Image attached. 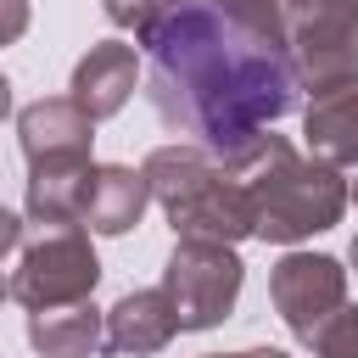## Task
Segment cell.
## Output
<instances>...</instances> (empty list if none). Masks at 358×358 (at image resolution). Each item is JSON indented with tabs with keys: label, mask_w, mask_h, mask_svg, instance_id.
I'll return each mask as SVG.
<instances>
[{
	"label": "cell",
	"mask_w": 358,
	"mask_h": 358,
	"mask_svg": "<svg viewBox=\"0 0 358 358\" xmlns=\"http://www.w3.org/2000/svg\"><path fill=\"white\" fill-rule=\"evenodd\" d=\"M190 6H224V0H190Z\"/></svg>",
	"instance_id": "obj_24"
},
{
	"label": "cell",
	"mask_w": 358,
	"mask_h": 358,
	"mask_svg": "<svg viewBox=\"0 0 358 358\" xmlns=\"http://www.w3.org/2000/svg\"><path fill=\"white\" fill-rule=\"evenodd\" d=\"M235 179L246 185V207H252V235L274 241V246H296L308 235H324L341 224L352 185L341 179V168L296 151L285 134H263L252 151H241Z\"/></svg>",
	"instance_id": "obj_2"
},
{
	"label": "cell",
	"mask_w": 358,
	"mask_h": 358,
	"mask_svg": "<svg viewBox=\"0 0 358 358\" xmlns=\"http://www.w3.org/2000/svg\"><path fill=\"white\" fill-rule=\"evenodd\" d=\"M134 84H140V56H134V45H123V39H95V45L78 56L67 90H73V101L101 123V117H112V112L129 106Z\"/></svg>",
	"instance_id": "obj_9"
},
{
	"label": "cell",
	"mask_w": 358,
	"mask_h": 358,
	"mask_svg": "<svg viewBox=\"0 0 358 358\" xmlns=\"http://www.w3.org/2000/svg\"><path fill=\"white\" fill-rule=\"evenodd\" d=\"M352 268H358V235H352Z\"/></svg>",
	"instance_id": "obj_23"
},
{
	"label": "cell",
	"mask_w": 358,
	"mask_h": 358,
	"mask_svg": "<svg viewBox=\"0 0 358 358\" xmlns=\"http://www.w3.org/2000/svg\"><path fill=\"white\" fill-rule=\"evenodd\" d=\"M302 145H308V157H319L330 168H358V78L336 84L324 95H308Z\"/></svg>",
	"instance_id": "obj_11"
},
{
	"label": "cell",
	"mask_w": 358,
	"mask_h": 358,
	"mask_svg": "<svg viewBox=\"0 0 358 358\" xmlns=\"http://www.w3.org/2000/svg\"><path fill=\"white\" fill-rule=\"evenodd\" d=\"M6 296H11V280H6V274H0V302H6Z\"/></svg>",
	"instance_id": "obj_22"
},
{
	"label": "cell",
	"mask_w": 358,
	"mask_h": 358,
	"mask_svg": "<svg viewBox=\"0 0 358 358\" xmlns=\"http://www.w3.org/2000/svg\"><path fill=\"white\" fill-rule=\"evenodd\" d=\"M241 6H246L263 28H280V34H285V6H291V0H241Z\"/></svg>",
	"instance_id": "obj_18"
},
{
	"label": "cell",
	"mask_w": 358,
	"mask_h": 358,
	"mask_svg": "<svg viewBox=\"0 0 358 358\" xmlns=\"http://www.w3.org/2000/svg\"><path fill=\"white\" fill-rule=\"evenodd\" d=\"M218 358H291V352H280V347H246V352H218Z\"/></svg>",
	"instance_id": "obj_20"
},
{
	"label": "cell",
	"mask_w": 358,
	"mask_h": 358,
	"mask_svg": "<svg viewBox=\"0 0 358 358\" xmlns=\"http://www.w3.org/2000/svg\"><path fill=\"white\" fill-rule=\"evenodd\" d=\"M151 201L168 213L173 241H218V246H241L252 235V207H246V185L235 179L229 162H218L213 151L179 140V145H157L140 162Z\"/></svg>",
	"instance_id": "obj_3"
},
{
	"label": "cell",
	"mask_w": 358,
	"mask_h": 358,
	"mask_svg": "<svg viewBox=\"0 0 358 358\" xmlns=\"http://www.w3.org/2000/svg\"><path fill=\"white\" fill-rule=\"evenodd\" d=\"M17 246H22V213L0 207V257H6V252H17Z\"/></svg>",
	"instance_id": "obj_19"
},
{
	"label": "cell",
	"mask_w": 358,
	"mask_h": 358,
	"mask_svg": "<svg viewBox=\"0 0 358 358\" xmlns=\"http://www.w3.org/2000/svg\"><path fill=\"white\" fill-rule=\"evenodd\" d=\"M28 347L39 358H95V352H106V313L95 302L39 308V313H28Z\"/></svg>",
	"instance_id": "obj_13"
},
{
	"label": "cell",
	"mask_w": 358,
	"mask_h": 358,
	"mask_svg": "<svg viewBox=\"0 0 358 358\" xmlns=\"http://www.w3.org/2000/svg\"><path fill=\"white\" fill-rule=\"evenodd\" d=\"M173 336H179V313H173V302H168L162 285L129 291L106 313V352H117V358H151Z\"/></svg>",
	"instance_id": "obj_10"
},
{
	"label": "cell",
	"mask_w": 358,
	"mask_h": 358,
	"mask_svg": "<svg viewBox=\"0 0 358 358\" xmlns=\"http://www.w3.org/2000/svg\"><path fill=\"white\" fill-rule=\"evenodd\" d=\"M6 112H11V78L0 73V117H6Z\"/></svg>",
	"instance_id": "obj_21"
},
{
	"label": "cell",
	"mask_w": 358,
	"mask_h": 358,
	"mask_svg": "<svg viewBox=\"0 0 358 358\" xmlns=\"http://www.w3.org/2000/svg\"><path fill=\"white\" fill-rule=\"evenodd\" d=\"M28 22H34L28 0H0V45H17L28 34Z\"/></svg>",
	"instance_id": "obj_17"
},
{
	"label": "cell",
	"mask_w": 358,
	"mask_h": 358,
	"mask_svg": "<svg viewBox=\"0 0 358 358\" xmlns=\"http://www.w3.org/2000/svg\"><path fill=\"white\" fill-rule=\"evenodd\" d=\"M246 263L235 257V246L218 241H173L168 263H162V291L179 313V330H213L235 313Z\"/></svg>",
	"instance_id": "obj_6"
},
{
	"label": "cell",
	"mask_w": 358,
	"mask_h": 358,
	"mask_svg": "<svg viewBox=\"0 0 358 358\" xmlns=\"http://www.w3.org/2000/svg\"><path fill=\"white\" fill-rule=\"evenodd\" d=\"M268 296H274V313L285 319V330L302 347H313L324 319L336 308H347V268L330 252H285L268 268Z\"/></svg>",
	"instance_id": "obj_7"
},
{
	"label": "cell",
	"mask_w": 358,
	"mask_h": 358,
	"mask_svg": "<svg viewBox=\"0 0 358 358\" xmlns=\"http://www.w3.org/2000/svg\"><path fill=\"white\" fill-rule=\"evenodd\" d=\"M313 352L319 358H358V302H347L324 319V330L313 336Z\"/></svg>",
	"instance_id": "obj_16"
},
{
	"label": "cell",
	"mask_w": 358,
	"mask_h": 358,
	"mask_svg": "<svg viewBox=\"0 0 358 358\" xmlns=\"http://www.w3.org/2000/svg\"><path fill=\"white\" fill-rule=\"evenodd\" d=\"M140 45H145L151 112L162 117V129L185 134L218 162L252 151L296 106L285 34L263 28L241 0L224 6L173 0V11Z\"/></svg>",
	"instance_id": "obj_1"
},
{
	"label": "cell",
	"mask_w": 358,
	"mask_h": 358,
	"mask_svg": "<svg viewBox=\"0 0 358 358\" xmlns=\"http://www.w3.org/2000/svg\"><path fill=\"white\" fill-rule=\"evenodd\" d=\"M352 201H358V179H352Z\"/></svg>",
	"instance_id": "obj_25"
},
{
	"label": "cell",
	"mask_w": 358,
	"mask_h": 358,
	"mask_svg": "<svg viewBox=\"0 0 358 358\" xmlns=\"http://www.w3.org/2000/svg\"><path fill=\"white\" fill-rule=\"evenodd\" d=\"M201 358H218V352H201Z\"/></svg>",
	"instance_id": "obj_26"
},
{
	"label": "cell",
	"mask_w": 358,
	"mask_h": 358,
	"mask_svg": "<svg viewBox=\"0 0 358 358\" xmlns=\"http://www.w3.org/2000/svg\"><path fill=\"white\" fill-rule=\"evenodd\" d=\"M101 11H106V22H112V28H123V34L145 39V34L173 11V0H101Z\"/></svg>",
	"instance_id": "obj_15"
},
{
	"label": "cell",
	"mask_w": 358,
	"mask_h": 358,
	"mask_svg": "<svg viewBox=\"0 0 358 358\" xmlns=\"http://www.w3.org/2000/svg\"><path fill=\"white\" fill-rule=\"evenodd\" d=\"M151 207V185L129 162H95L90 196H84V229L90 235H129Z\"/></svg>",
	"instance_id": "obj_12"
},
{
	"label": "cell",
	"mask_w": 358,
	"mask_h": 358,
	"mask_svg": "<svg viewBox=\"0 0 358 358\" xmlns=\"http://www.w3.org/2000/svg\"><path fill=\"white\" fill-rule=\"evenodd\" d=\"M17 145L28 157V168H50V162H95V117L73 101V95H39L17 112Z\"/></svg>",
	"instance_id": "obj_8"
},
{
	"label": "cell",
	"mask_w": 358,
	"mask_h": 358,
	"mask_svg": "<svg viewBox=\"0 0 358 358\" xmlns=\"http://www.w3.org/2000/svg\"><path fill=\"white\" fill-rule=\"evenodd\" d=\"M95 285H101V257H95L84 224H34V235H22L17 268H11V296L28 313L90 302Z\"/></svg>",
	"instance_id": "obj_4"
},
{
	"label": "cell",
	"mask_w": 358,
	"mask_h": 358,
	"mask_svg": "<svg viewBox=\"0 0 358 358\" xmlns=\"http://www.w3.org/2000/svg\"><path fill=\"white\" fill-rule=\"evenodd\" d=\"M285 56L296 90L324 95L358 78V0H291L285 6Z\"/></svg>",
	"instance_id": "obj_5"
},
{
	"label": "cell",
	"mask_w": 358,
	"mask_h": 358,
	"mask_svg": "<svg viewBox=\"0 0 358 358\" xmlns=\"http://www.w3.org/2000/svg\"><path fill=\"white\" fill-rule=\"evenodd\" d=\"M90 173H95V162H50V168H28L22 218H28V224H84Z\"/></svg>",
	"instance_id": "obj_14"
}]
</instances>
